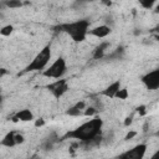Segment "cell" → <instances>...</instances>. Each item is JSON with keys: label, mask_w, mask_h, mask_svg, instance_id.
Returning a JSON list of instances; mask_svg holds the SVG:
<instances>
[{"label": "cell", "mask_w": 159, "mask_h": 159, "mask_svg": "<svg viewBox=\"0 0 159 159\" xmlns=\"http://www.w3.org/2000/svg\"><path fill=\"white\" fill-rule=\"evenodd\" d=\"M1 103H2V97L0 96V106H1Z\"/></svg>", "instance_id": "cell-28"}, {"label": "cell", "mask_w": 159, "mask_h": 159, "mask_svg": "<svg viewBox=\"0 0 159 159\" xmlns=\"http://www.w3.org/2000/svg\"><path fill=\"white\" fill-rule=\"evenodd\" d=\"M101 2L104 5V6H112V0H101Z\"/></svg>", "instance_id": "cell-25"}, {"label": "cell", "mask_w": 159, "mask_h": 159, "mask_svg": "<svg viewBox=\"0 0 159 159\" xmlns=\"http://www.w3.org/2000/svg\"><path fill=\"white\" fill-rule=\"evenodd\" d=\"M67 71V65H66V61L63 57H58L55 60V62L47 67L46 70L42 71V75L45 77H48V78H61Z\"/></svg>", "instance_id": "cell-4"}, {"label": "cell", "mask_w": 159, "mask_h": 159, "mask_svg": "<svg viewBox=\"0 0 159 159\" xmlns=\"http://www.w3.org/2000/svg\"><path fill=\"white\" fill-rule=\"evenodd\" d=\"M1 145L7 147V148H11V147L16 145V143H15V132L6 133L5 137L1 139Z\"/></svg>", "instance_id": "cell-12"}, {"label": "cell", "mask_w": 159, "mask_h": 159, "mask_svg": "<svg viewBox=\"0 0 159 159\" xmlns=\"http://www.w3.org/2000/svg\"><path fill=\"white\" fill-rule=\"evenodd\" d=\"M137 132L135 130H129L127 134H125V137H124V140H130V139H133L134 137H137Z\"/></svg>", "instance_id": "cell-21"}, {"label": "cell", "mask_w": 159, "mask_h": 159, "mask_svg": "<svg viewBox=\"0 0 159 159\" xmlns=\"http://www.w3.org/2000/svg\"><path fill=\"white\" fill-rule=\"evenodd\" d=\"M119 88H120V81L118 80V81L111 83L106 89H103V91L101 92V94H102V96H106V97H108V98H114V94L117 93V91H118Z\"/></svg>", "instance_id": "cell-10"}, {"label": "cell", "mask_w": 159, "mask_h": 159, "mask_svg": "<svg viewBox=\"0 0 159 159\" xmlns=\"http://www.w3.org/2000/svg\"><path fill=\"white\" fill-rule=\"evenodd\" d=\"M132 123H133V116H129V117H127V118L124 119V122H123L124 127H129Z\"/></svg>", "instance_id": "cell-23"}, {"label": "cell", "mask_w": 159, "mask_h": 159, "mask_svg": "<svg viewBox=\"0 0 159 159\" xmlns=\"http://www.w3.org/2000/svg\"><path fill=\"white\" fill-rule=\"evenodd\" d=\"M78 1H94V0H78Z\"/></svg>", "instance_id": "cell-27"}, {"label": "cell", "mask_w": 159, "mask_h": 159, "mask_svg": "<svg viewBox=\"0 0 159 159\" xmlns=\"http://www.w3.org/2000/svg\"><path fill=\"white\" fill-rule=\"evenodd\" d=\"M142 82L148 89L159 88V70H153L142 77Z\"/></svg>", "instance_id": "cell-7"}, {"label": "cell", "mask_w": 159, "mask_h": 159, "mask_svg": "<svg viewBox=\"0 0 159 159\" xmlns=\"http://www.w3.org/2000/svg\"><path fill=\"white\" fill-rule=\"evenodd\" d=\"M103 127V120L101 117H94L93 119H89L88 122L82 123L80 127L68 130L60 140L65 139H76L82 143L89 144V143H98V139H101V130Z\"/></svg>", "instance_id": "cell-1"}, {"label": "cell", "mask_w": 159, "mask_h": 159, "mask_svg": "<svg viewBox=\"0 0 159 159\" xmlns=\"http://www.w3.org/2000/svg\"><path fill=\"white\" fill-rule=\"evenodd\" d=\"M47 89L52 93V96L55 98H61L68 91V84H67V81L62 80V77H61V78H57L53 83L48 84Z\"/></svg>", "instance_id": "cell-5"}, {"label": "cell", "mask_w": 159, "mask_h": 159, "mask_svg": "<svg viewBox=\"0 0 159 159\" xmlns=\"http://www.w3.org/2000/svg\"><path fill=\"white\" fill-rule=\"evenodd\" d=\"M137 112L139 113L140 117L145 116V114H147V106H145V104H140L139 107H137Z\"/></svg>", "instance_id": "cell-19"}, {"label": "cell", "mask_w": 159, "mask_h": 159, "mask_svg": "<svg viewBox=\"0 0 159 159\" xmlns=\"http://www.w3.org/2000/svg\"><path fill=\"white\" fill-rule=\"evenodd\" d=\"M45 119L43 118H39V119H36L35 120V123H34V125L36 127V128H41V127H43L45 125Z\"/></svg>", "instance_id": "cell-22"}, {"label": "cell", "mask_w": 159, "mask_h": 159, "mask_svg": "<svg viewBox=\"0 0 159 159\" xmlns=\"http://www.w3.org/2000/svg\"><path fill=\"white\" fill-rule=\"evenodd\" d=\"M88 27H89V21L86 19L77 20L75 22H66L58 26L61 31L70 35V37L76 42H82L86 39Z\"/></svg>", "instance_id": "cell-2"}, {"label": "cell", "mask_w": 159, "mask_h": 159, "mask_svg": "<svg viewBox=\"0 0 159 159\" xmlns=\"http://www.w3.org/2000/svg\"><path fill=\"white\" fill-rule=\"evenodd\" d=\"M12 122H31L34 120V113L30 109H21L19 112H16V114L11 118Z\"/></svg>", "instance_id": "cell-9"}, {"label": "cell", "mask_w": 159, "mask_h": 159, "mask_svg": "<svg viewBox=\"0 0 159 159\" xmlns=\"http://www.w3.org/2000/svg\"><path fill=\"white\" fill-rule=\"evenodd\" d=\"M14 31V26L12 25H6V26H2L0 27V35L2 36H10Z\"/></svg>", "instance_id": "cell-16"}, {"label": "cell", "mask_w": 159, "mask_h": 159, "mask_svg": "<svg viewBox=\"0 0 159 159\" xmlns=\"http://www.w3.org/2000/svg\"><path fill=\"white\" fill-rule=\"evenodd\" d=\"M50 60H51V46L46 45L42 50H40V52L34 57V60L25 67L22 73L34 72V71H43L46 66L48 65Z\"/></svg>", "instance_id": "cell-3"}, {"label": "cell", "mask_w": 159, "mask_h": 159, "mask_svg": "<svg viewBox=\"0 0 159 159\" xmlns=\"http://www.w3.org/2000/svg\"><path fill=\"white\" fill-rule=\"evenodd\" d=\"M144 9H152V6L155 4L157 0H137Z\"/></svg>", "instance_id": "cell-17"}, {"label": "cell", "mask_w": 159, "mask_h": 159, "mask_svg": "<svg viewBox=\"0 0 159 159\" xmlns=\"http://www.w3.org/2000/svg\"><path fill=\"white\" fill-rule=\"evenodd\" d=\"M128 97H129V93L127 88H119L114 94V98H118V99H127Z\"/></svg>", "instance_id": "cell-14"}, {"label": "cell", "mask_w": 159, "mask_h": 159, "mask_svg": "<svg viewBox=\"0 0 159 159\" xmlns=\"http://www.w3.org/2000/svg\"><path fill=\"white\" fill-rule=\"evenodd\" d=\"M25 142V137L20 133H15V143L16 144H22Z\"/></svg>", "instance_id": "cell-20"}, {"label": "cell", "mask_w": 159, "mask_h": 159, "mask_svg": "<svg viewBox=\"0 0 159 159\" xmlns=\"http://www.w3.org/2000/svg\"><path fill=\"white\" fill-rule=\"evenodd\" d=\"M111 32H112V30L108 25H99V26H97L92 30H88L87 34H89L92 36H96V37H99V39H103V37H107Z\"/></svg>", "instance_id": "cell-8"}, {"label": "cell", "mask_w": 159, "mask_h": 159, "mask_svg": "<svg viewBox=\"0 0 159 159\" xmlns=\"http://www.w3.org/2000/svg\"><path fill=\"white\" fill-rule=\"evenodd\" d=\"M4 5L10 9H19L22 6V1L21 0H4Z\"/></svg>", "instance_id": "cell-13"}, {"label": "cell", "mask_w": 159, "mask_h": 159, "mask_svg": "<svg viewBox=\"0 0 159 159\" xmlns=\"http://www.w3.org/2000/svg\"><path fill=\"white\" fill-rule=\"evenodd\" d=\"M145 152H147V144L140 143V144L135 145L134 148H132L130 150H127L125 153L120 154L118 158H120V159H143Z\"/></svg>", "instance_id": "cell-6"}, {"label": "cell", "mask_w": 159, "mask_h": 159, "mask_svg": "<svg viewBox=\"0 0 159 159\" xmlns=\"http://www.w3.org/2000/svg\"><path fill=\"white\" fill-rule=\"evenodd\" d=\"M75 107L82 111V109H84V108H86V103H84L83 101H78V102H77V103L75 104Z\"/></svg>", "instance_id": "cell-24"}, {"label": "cell", "mask_w": 159, "mask_h": 159, "mask_svg": "<svg viewBox=\"0 0 159 159\" xmlns=\"http://www.w3.org/2000/svg\"><path fill=\"white\" fill-rule=\"evenodd\" d=\"M97 113V109L94 108V107H86L84 108V112L82 113L83 116H86V117H92V116H94Z\"/></svg>", "instance_id": "cell-18"}, {"label": "cell", "mask_w": 159, "mask_h": 159, "mask_svg": "<svg viewBox=\"0 0 159 159\" xmlns=\"http://www.w3.org/2000/svg\"><path fill=\"white\" fill-rule=\"evenodd\" d=\"M107 47H109V42H107V41H106V42H102L101 45H98V46L94 48V51H93V58H94V60H101V58H103Z\"/></svg>", "instance_id": "cell-11"}, {"label": "cell", "mask_w": 159, "mask_h": 159, "mask_svg": "<svg viewBox=\"0 0 159 159\" xmlns=\"http://www.w3.org/2000/svg\"><path fill=\"white\" fill-rule=\"evenodd\" d=\"M5 75H7V70H6V68H0V80H1Z\"/></svg>", "instance_id": "cell-26"}, {"label": "cell", "mask_w": 159, "mask_h": 159, "mask_svg": "<svg viewBox=\"0 0 159 159\" xmlns=\"http://www.w3.org/2000/svg\"><path fill=\"white\" fill-rule=\"evenodd\" d=\"M66 114L67 116H71V117H80V116H82V111L78 109V108H76L75 106H72V107H70L66 111Z\"/></svg>", "instance_id": "cell-15"}]
</instances>
